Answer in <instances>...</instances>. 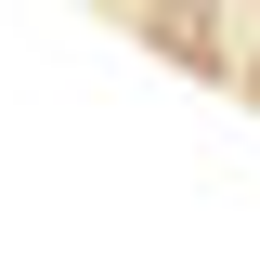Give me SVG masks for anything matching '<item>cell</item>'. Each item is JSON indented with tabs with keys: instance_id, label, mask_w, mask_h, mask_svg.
Returning a JSON list of instances; mask_svg holds the SVG:
<instances>
[{
	"instance_id": "6da1fadb",
	"label": "cell",
	"mask_w": 260,
	"mask_h": 260,
	"mask_svg": "<svg viewBox=\"0 0 260 260\" xmlns=\"http://www.w3.org/2000/svg\"><path fill=\"white\" fill-rule=\"evenodd\" d=\"M156 52H182V65H208V0H156Z\"/></svg>"
}]
</instances>
